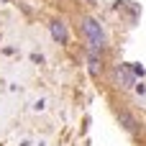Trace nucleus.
<instances>
[{"instance_id": "obj_1", "label": "nucleus", "mask_w": 146, "mask_h": 146, "mask_svg": "<svg viewBox=\"0 0 146 146\" xmlns=\"http://www.w3.org/2000/svg\"><path fill=\"white\" fill-rule=\"evenodd\" d=\"M82 33H85V38H87V44H90L92 51H103V49H105L108 38H105V31H103V26H100L98 18L85 15V18H82Z\"/></svg>"}, {"instance_id": "obj_2", "label": "nucleus", "mask_w": 146, "mask_h": 146, "mask_svg": "<svg viewBox=\"0 0 146 146\" xmlns=\"http://www.w3.org/2000/svg\"><path fill=\"white\" fill-rule=\"evenodd\" d=\"M49 31H51V38H54L56 44H67V41H69V31H67V23H64V21L54 18V21L49 23Z\"/></svg>"}, {"instance_id": "obj_3", "label": "nucleus", "mask_w": 146, "mask_h": 146, "mask_svg": "<svg viewBox=\"0 0 146 146\" xmlns=\"http://www.w3.org/2000/svg\"><path fill=\"white\" fill-rule=\"evenodd\" d=\"M115 72H118V80L123 82V87H133V85H136V77H133V72H131V67H126V64H121V67H118Z\"/></svg>"}, {"instance_id": "obj_4", "label": "nucleus", "mask_w": 146, "mask_h": 146, "mask_svg": "<svg viewBox=\"0 0 146 146\" xmlns=\"http://www.w3.org/2000/svg\"><path fill=\"white\" fill-rule=\"evenodd\" d=\"M118 121L123 123V128H126L128 133H136V131H139V123H136V118H133L128 110H121V113H118Z\"/></svg>"}, {"instance_id": "obj_5", "label": "nucleus", "mask_w": 146, "mask_h": 146, "mask_svg": "<svg viewBox=\"0 0 146 146\" xmlns=\"http://www.w3.org/2000/svg\"><path fill=\"white\" fill-rule=\"evenodd\" d=\"M87 62H90V74H92V77H98V74L103 72V64H100V59H98V51H92V49H90V59H87Z\"/></svg>"}, {"instance_id": "obj_6", "label": "nucleus", "mask_w": 146, "mask_h": 146, "mask_svg": "<svg viewBox=\"0 0 146 146\" xmlns=\"http://www.w3.org/2000/svg\"><path fill=\"white\" fill-rule=\"evenodd\" d=\"M131 72H133V77H144V74H146V69H144V67H139V64H131Z\"/></svg>"}]
</instances>
